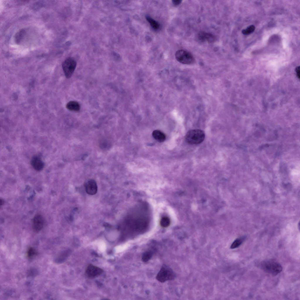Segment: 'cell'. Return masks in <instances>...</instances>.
Segmentation results:
<instances>
[{
  "mask_svg": "<svg viewBox=\"0 0 300 300\" xmlns=\"http://www.w3.org/2000/svg\"><path fill=\"white\" fill-rule=\"evenodd\" d=\"M260 266L265 272L274 275H277L282 270L281 265L277 262L272 259L262 261Z\"/></svg>",
  "mask_w": 300,
  "mask_h": 300,
  "instance_id": "obj_1",
  "label": "cell"
},
{
  "mask_svg": "<svg viewBox=\"0 0 300 300\" xmlns=\"http://www.w3.org/2000/svg\"><path fill=\"white\" fill-rule=\"evenodd\" d=\"M205 135L204 132L200 129L190 130L187 133L185 139L186 142L191 144H197L202 142L204 140Z\"/></svg>",
  "mask_w": 300,
  "mask_h": 300,
  "instance_id": "obj_2",
  "label": "cell"
},
{
  "mask_svg": "<svg viewBox=\"0 0 300 300\" xmlns=\"http://www.w3.org/2000/svg\"><path fill=\"white\" fill-rule=\"evenodd\" d=\"M175 276L174 272L170 267L163 265L158 273L156 278L159 282H163L168 280H173Z\"/></svg>",
  "mask_w": 300,
  "mask_h": 300,
  "instance_id": "obj_3",
  "label": "cell"
},
{
  "mask_svg": "<svg viewBox=\"0 0 300 300\" xmlns=\"http://www.w3.org/2000/svg\"><path fill=\"white\" fill-rule=\"evenodd\" d=\"M175 57L179 62L185 64H191L195 62V59L189 52L183 50H179L175 53Z\"/></svg>",
  "mask_w": 300,
  "mask_h": 300,
  "instance_id": "obj_4",
  "label": "cell"
},
{
  "mask_svg": "<svg viewBox=\"0 0 300 300\" xmlns=\"http://www.w3.org/2000/svg\"><path fill=\"white\" fill-rule=\"evenodd\" d=\"M76 62L73 58H67L62 64V67L66 77L69 78L71 76L76 67Z\"/></svg>",
  "mask_w": 300,
  "mask_h": 300,
  "instance_id": "obj_5",
  "label": "cell"
},
{
  "mask_svg": "<svg viewBox=\"0 0 300 300\" xmlns=\"http://www.w3.org/2000/svg\"><path fill=\"white\" fill-rule=\"evenodd\" d=\"M103 272V270L101 268L91 264L88 265L85 271L87 276L91 278L99 276Z\"/></svg>",
  "mask_w": 300,
  "mask_h": 300,
  "instance_id": "obj_6",
  "label": "cell"
},
{
  "mask_svg": "<svg viewBox=\"0 0 300 300\" xmlns=\"http://www.w3.org/2000/svg\"><path fill=\"white\" fill-rule=\"evenodd\" d=\"M44 220L42 216L40 214L35 215L33 219L32 228L35 232H39L43 228Z\"/></svg>",
  "mask_w": 300,
  "mask_h": 300,
  "instance_id": "obj_7",
  "label": "cell"
},
{
  "mask_svg": "<svg viewBox=\"0 0 300 300\" xmlns=\"http://www.w3.org/2000/svg\"><path fill=\"white\" fill-rule=\"evenodd\" d=\"M84 187L86 192L88 194L93 195L95 194L97 191V185L96 181L91 179L84 184Z\"/></svg>",
  "mask_w": 300,
  "mask_h": 300,
  "instance_id": "obj_8",
  "label": "cell"
},
{
  "mask_svg": "<svg viewBox=\"0 0 300 300\" xmlns=\"http://www.w3.org/2000/svg\"><path fill=\"white\" fill-rule=\"evenodd\" d=\"M197 37L199 40L202 42H207L209 43L214 42L216 38L213 35L203 31H201L198 33Z\"/></svg>",
  "mask_w": 300,
  "mask_h": 300,
  "instance_id": "obj_9",
  "label": "cell"
},
{
  "mask_svg": "<svg viewBox=\"0 0 300 300\" xmlns=\"http://www.w3.org/2000/svg\"><path fill=\"white\" fill-rule=\"evenodd\" d=\"M31 163L33 167L37 171L41 170L44 167L43 163L38 157L35 156L33 157L32 159Z\"/></svg>",
  "mask_w": 300,
  "mask_h": 300,
  "instance_id": "obj_10",
  "label": "cell"
},
{
  "mask_svg": "<svg viewBox=\"0 0 300 300\" xmlns=\"http://www.w3.org/2000/svg\"><path fill=\"white\" fill-rule=\"evenodd\" d=\"M152 135L154 138L160 142H164L166 139L165 134L163 132L159 130H154L152 132Z\"/></svg>",
  "mask_w": 300,
  "mask_h": 300,
  "instance_id": "obj_11",
  "label": "cell"
},
{
  "mask_svg": "<svg viewBox=\"0 0 300 300\" xmlns=\"http://www.w3.org/2000/svg\"><path fill=\"white\" fill-rule=\"evenodd\" d=\"M67 108L68 110L73 111H79L80 109L79 104L77 102L74 101H69L66 105Z\"/></svg>",
  "mask_w": 300,
  "mask_h": 300,
  "instance_id": "obj_12",
  "label": "cell"
},
{
  "mask_svg": "<svg viewBox=\"0 0 300 300\" xmlns=\"http://www.w3.org/2000/svg\"><path fill=\"white\" fill-rule=\"evenodd\" d=\"M146 19L150 24L151 26L154 30L158 29L160 27V25L158 22L148 16L146 17Z\"/></svg>",
  "mask_w": 300,
  "mask_h": 300,
  "instance_id": "obj_13",
  "label": "cell"
},
{
  "mask_svg": "<svg viewBox=\"0 0 300 300\" xmlns=\"http://www.w3.org/2000/svg\"><path fill=\"white\" fill-rule=\"evenodd\" d=\"M245 239L244 237L238 238L236 239L232 243L231 246V249H234L238 247L244 241Z\"/></svg>",
  "mask_w": 300,
  "mask_h": 300,
  "instance_id": "obj_14",
  "label": "cell"
},
{
  "mask_svg": "<svg viewBox=\"0 0 300 300\" xmlns=\"http://www.w3.org/2000/svg\"><path fill=\"white\" fill-rule=\"evenodd\" d=\"M160 223L162 227L166 228L169 226L171 223V221L168 217H164L161 219Z\"/></svg>",
  "mask_w": 300,
  "mask_h": 300,
  "instance_id": "obj_15",
  "label": "cell"
},
{
  "mask_svg": "<svg viewBox=\"0 0 300 300\" xmlns=\"http://www.w3.org/2000/svg\"><path fill=\"white\" fill-rule=\"evenodd\" d=\"M152 255V252L151 251H148L145 252L142 255V260L144 262L148 261L151 258Z\"/></svg>",
  "mask_w": 300,
  "mask_h": 300,
  "instance_id": "obj_16",
  "label": "cell"
},
{
  "mask_svg": "<svg viewBox=\"0 0 300 300\" xmlns=\"http://www.w3.org/2000/svg\"><path fill=\"white\" fill-rule=\"evenodd\" d=\"M37 253L35 249L32 247L29 248L27 251V256L28 258H30L37 255Z\"/></svg>",
  "mask_w": 300,
  "mask_h": 300,
  "instance_id": "obj_17",
  "label": "cell"
},
{
  "mask_svg": "<svg viewBox=\"0 0 300 300\" xmlns=\"http://www.w3.org/2000/svg\"><path fill=\"white\" fill-rule=\"evenodd\" d=\"M255 29V26L253 25H250L246 29L242 30V33L244 35H248L253 32Z\"/></svg>",
  "mask_w": 300,
  "mask_h": 300,
  "instance_id": "obj_18",
  "label": "cell"
},
{
  "mask_svg": "<svg viewBox=\"0 0 300 300\" xmlns=\"http://www.w3.org/2000/svg\"><path fill=\"white\" fill-rule=\"evenodd\" d=\"M173 4L175 6L180 4L181 3L182 1L180 0H174L172 1Z\"/></svg>",
  "mask_w": 300,
  "mask_h": 300,
  "instance_id": "obj_19",
  "label": "cell"
},
{
  "mask_svg": "<svg viewBox=\"0 0 300 300\" xmlns=\"http://www.w3.org/2000/svg\"><path fill=\"white\" fill-rule=\"evenodd\" d=\"M296 73L297 76L298 77L299 79L300 78V67L299 66L297 67L296 68Z\"/></svg>",
  "mask_w": 300,
  "mask_h": 300,
  "instance_id": "obj_20",
  "label": "cell"
},
{
  "mask_svg": "<svg viewBox=\"0 0 300 300\" xmlns=\"http://www.w3.org/2000/svg\"><path fill=\"white\" fill-rule=\"evenodd\" d=\"M35 271L33 270V269H32V270H29L28 274L30 276H33V275H35Z\"/></svg>",
  "mask_w": 300,
  "mask_h": 300,
  "instance_id": "obj_21",
  "label": "cell"
}]
</instances>
